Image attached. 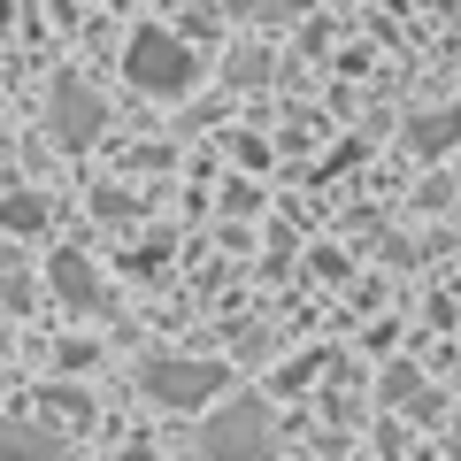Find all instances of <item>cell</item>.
<instances>
[{"label": "cell", "instance_id": "1", "mask_svg": "<svg viewBox=\"0 0 461 461\" xmlns=\"http://www.w3.org/2000/svg\"><path fill=\"white\" fill-rule=\"evenodd\" d=\"M123 77H131V93L147 100H185L200 77V54L185 47L177 32H139L131 47H123Z\"/></svg>", "mask_w": 461, "mask_h": 461}, {"label": "cell", "instance_id": "2", "mask_svg": "<svg viewBox=\"0 0 461 461\" xmlns=\"http://www.w3.org/2000/svg\"><path fill=\"white\" fill-rule=\"evenodd\" d=\"M200 454H208V461L269 454V415H262V400H230L223 415H208V423H200Z\"/></svg>", "mask_w": 461, "mask_h": 461}, {"label": "cell", "instance_id": "3", "mask_svg": "<svg viewBox=\"0 0 461 461\" xmlns=\"http://www.w3.org/2000/svg\"><path fill=\"white\" fill-rule=\"evenodd\" d=\"M47 123H54V147H69V154H85L100 139V123H108V100L93 93V85H54L47 93Z\"/></svg>", "mask_w": 461, "mask_h": 461}, {"label": "cell", "instance_id": "4", "mask_svg": "<svg viewBox=\"0 0 461 461\" xmlns=\"http://www.w3.org/2000/svg\"><path fill=\"white\" fill-rule=\"evenodd\" d=\"M223 377H230L223 362H147L139 369L147 400H162V408H200L208 393H223Z\"/></svg>", "mask_w": 461, "mask_h": 461}, {"label": "cell", "instance_id": "5", "mask_svg": "<svg viewBox=\"0 0 461 461\" xmlns=\"http://www.w3.org/2000/svg\"><path fill=\"white\" fill-rule=\"evenodd\" d=\"M47 285H54V300H69L77 315H100V308H108V285L93 277V262H85L77 247H54V254H47Z\"/></svg>", "mask_w": 461, "mask_h": 461}, {"label": "cell", "instance_id": "6", "mask_svg": "<svg viewBox=\"0 0 461 461\" xmlns=\"http://www.w3.org/2000/svg\"><path fill=\"white\" fill-rule=\"evenodd\" d=\"M461 139V108H430V115H415L408 123V147L415 154H446Z\"/></svg>", "mask_w": 461, "mask_h": 461}, {"label": "cell", "instance_id": "7", "mask_svg": "<svg viewBox=\"0 0 461 461\" xmlns=\"http://www.w3.org/2000/svg\"><path fill=\"white\" fill-rule=\"evenodd\" d=\"M0 454H62V438H54L47 423H0Z\"/></svg>", "mask_w": 461, "mask_h": 461}, {"label": "cell", "instance_id": "8", "mask_svg": "<svg viewBox=\"0 0 461 461\" xmlns=\"http://www.w3.org/2000/svg\"><path fill=\"white\" fill-rule=\"evenodd\" d=\"M0 230H47V200L39 193H8L0 200Z\"/></svg>", "mask_w": 461, "mask_h": 461}, {"label": "cell", "instance_id": "9", "mask_svg": "<svg viewBox=\"0 0 461 461\" xmlns=\"http://www.w3.org/2000/svg\"><path fill=\"white\" fill-rule=\"evenodd\" d=\"M293 8H300V0H230V16H239V23H285Z\"/></svg>", "mask_w": 461, "mask_h": 461}, {"label": "cell", "instance_id": "10", "mask_svg": "<svg viewBox=\"0 0 461 461\" xmlns=\"http://www.w3.org/2000/svg\"><path fill=\"white\" fill-rule=\"evenodd\" d=\"M384 393H393L400 408H415V400H430V384L415 377V369H393V377H384Z\"/></svg>", "mask_w": 461, "mask_h": 461}]
</instances>
